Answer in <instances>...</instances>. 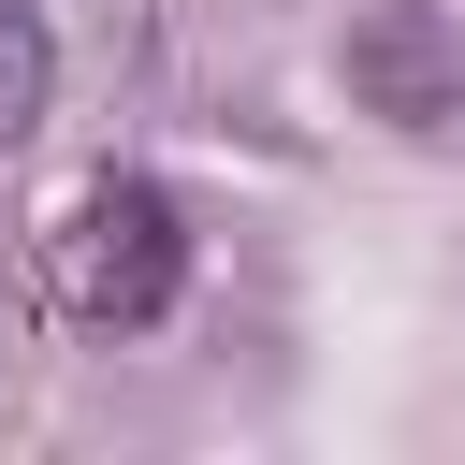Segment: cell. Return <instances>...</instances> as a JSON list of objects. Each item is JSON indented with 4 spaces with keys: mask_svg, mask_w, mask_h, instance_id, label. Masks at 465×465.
<instances>
[{
    "mask_svg": "<svg viewBox=\"0 0 465 465\" xmlns=\"http://www.w3.org/2000/svg\"><path fill=\"white\" fill-rule=\"evenodd\" d=\"M349 87H363L378 116H407V131H436V116L465 102V29H450L436 0H378V15L349 29Z\"/></svg>",
    "mask_w": 465,
    "mask_h": 465,
    "instance_id": "obj_2",
    "label": "cell"
},
{
    "mask_svg": "<svg viewBox=\"0 0 465 465\" xmlns=\"http://www.w3.org/2000/svg\"><path fill=\"white\" fill-rule=\"evenodd\" d=\"M44 276H58V305L87 320V334H145V320H174V291H189V232H174V189H145V174H102L58 232H44Z\"/></svg>",
    "mask_w": 465,
    "mask_h": 465,
    "instance_id": "obj_1",
    "label": "cell"
},
{
    "mask_svg": "<svg viewBox=\"0 0 465 465\" xmlns=\"http://www.w3.org/2000/svg\"><path fill=\"white\" fill-rule=\"evenodd\" d=\"M44 87H58V44H44V15H29V0H0V145L44 116Z\"/></svg>",
    "mask_w": 465,
    "mask_h": 465,
    "instance_id": "obj_3",
    "label": "cell"
}]
</instances>
